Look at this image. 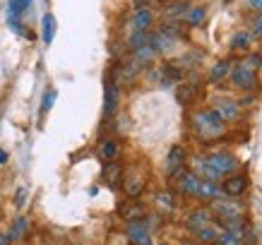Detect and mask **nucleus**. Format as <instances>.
<instances>
[{"label":"nucleus","mask_w":262,"mask_h":245,"mask_svg":"<svg viewBox=\"0 0 262 245\" xmlns=\"http://www.w3.org/2000/svg\"><path fill=\"white\" fill-rule=\"evenodd\" d=\"M176 43H178V41L171 39V36H166L164 32L149 34V46L157 51V56H161V53H171V51L176 48Z\"/></svg>","instance_id":"obj_9"},{"label":"nucleus","mask_w":262,"mask_h":245,"mask_svg":"<svg viewBox=\"0 0 262 245\" xmlns=\"http://www.w3.org/2000/svg\"><path fill=\"white\" fill-rule=\"evenodd\" d=\"M151 0H133V5H135V10H142V8H149Z\"/></svg>","instance_id":"obj_33"},{"label":"nucleus","mask_w":262,"mask_h":245,"mask_svg":"<svg viewBox=\"0 0 262 245\" xmlns=\"http://www.w3.org/2000/svg\"><path fill=\"white\" fill-rule=\"evenodd\" d=\"M0 245H10V238H8V233H0Z\"/></svg>","instance_id":"obj_34"},{"label":"nucleus","mask_w":262,"mask_h":245,"mask_svg":"<svg viewBox=\"0 0 262 245\" xmlns=\"http://www.w3.org/2000/svg\"><path fill=\"white\" fill-rule=\"evenodd\" d=\"M207 161H209L212 171L216 173V178H222V175H231L236 168H238V159L233 157L231 151H214V154H209V157H207Z\"/></svg>","instance_id":"obj_3"},{"label":"nucleus","mask_w":262,"mask_h":245,"mask_svg":"<svg viewBox=\"0 0 262 245\" xmlns=\"http://www.w3.org/2000/svg\"><path fill=\"white\" fill-rule=\"evenodd\" d=\"M183 164H185V149H183L181 144H173V147L168 149V157H166V171H168V175L176 173L178 168H183Z\"/></svg>","instance_id":"obj_13"},{"label":"nucleus","mask_w":262,"mask_h":245,"mask_svg":"<svg viewBox=\"0 0 262 245\" xmlns=\"http://www.w3.org/2000/svg\"><path fill=\"white\" fill-rule=\"evenodd\" d=\"M56 32H58L56 17L51 15V12H46V15L41 17V41H43L46 46H51L53 39H56Z\"/></svg>","instance_id":"obj_12"},{"label":"nucleus","mask_w":262,"mask_h":245,"mask_svg":"<svg viewBox=\"0 0 262 245\" xmlns=\"http://www.w3.org/2000/svg\"><path fill=\"white\" fill-rule=\"evenodd\" d=\"M212 219H214V214L209 212V207H198L195 212L188 214L185 226L190 231H198V229H202V226H207V224H212Z\"/></svg>","instance_id":"obj_7"},{"label":"nucleus","mask_w":262,"mask_h":245,"mask_svg":"<svg viewBox=\"0 0 262 245\" xmlns=\"http://www.w3.org/2000/svg\"><path fill=\"white\" fill-rule=\"evenodd\" d=\"M154 58H157V51H154L149 43H144V46H140V48L133 51V60H135L137 65H142V68L144 65H149Z\"/></svg>","instance_id":"obj_17"},{"label":"nucleus","mask_w":262,"mask_h":245,"mask_svg":"<svg viewBox=\"0 0 262 245\" xmlns=\"http://www.w3.org/2000/svg\"><path fill=\"white\" fill-rule=\"evenodd\" d=\"M253 43V34L250 32H236L231 39V51H248Z\"/></svg>","instance_id":"obj_20"},{"label":"nucleus","mask_w":262,"mask_h":245,"mask_svg":"<svg viewBox=\"0 0 262 245\" xmlns=\"http://www.w3.org/2000/svg\"><path fill=\"white\" fill-rule=\"evenodd\" d=\"M118 103H120L118 82H116L113 77H108V79H106V84H103V116H106V118L116 116V111H118Z\"/></svg>","instance_id":"obj_4"},{"label":"nucleus","mask_w":262,"mask_h":245,"mask_svg":"<svg viewBox=\"0 0 262 245\" xmlns=\"http://www.w3.org/2000/svg\"><path fill=\"white\" fill-rule=\"evenodd\" d=\"M103 178L111 183V185H116V183L120 181V166L116 164V161H106V168H103Z\"/></svg>","instance_id":"obj_24"},{"label":"nucleus","mask_w":262,"mask_h":245,"mask_svg":"<svg viewBox=\"0 0 262 245\" xmlns=\"http://www.w3.org/2000/svg\"><path fill=\"white\" fill-rule=\"evenodd\" d=\"M188 10H190L188 0H173V3H171V5L164 10V15H166L171 22H181L183 17L188 15Z\"/></svg>","instance_id":"obj_16"},{"label":"nucleus","mask_w":262,"mask_h":245,"mask_svg":"<svg viewBox=\"0 0 262 245\" xmlns=\"http://www.w3.org/2000/svg\"><path fill=\"white\" fill-rule=\"evenodd\" d=\"M157 207H159L164 214H171L176 209V199H173V195L171 192H157Z\"/></svg>","instance_id":"obj_21"},{"label":"nucleus","mask_w":262,"mask_h":245,"mask_svg":"<svg viewBox=\"0 0 262 245\" xmlns=\"http://www.w3.org/2000/svg\"><path fill=\"white\" fill-rule=\"evenodd\" d=\"M48 245H51V243H48Z\"/></svg>","instance_id":"obj_36"},{"label":"nucleus","mask_w":262,"mask_h":245,"mask_svg":"<svg viewBox=\"0 0 262 245\" xmlns=\"http://www.w3.org/2000/svg\"><path fill=\"white\" fill-rule=\"evenodd\" d=\"M205 17H207V10L202 8V5H198V8H190V10H188L185 19H188V24H190L192 29H195V27H200V24L205 22Z\"/></svg>","instance_id":"obj_22"},{"label":"nucleus","mask_w":262,"mask_h":245,"mask_svg":"<svg viewBox=\"0 0 262 245\" xmlns=\"http://www.w3.org/2000/svg\"><path fill=\"white\" fill-rule=\"evenodd\" d=\"M144 190V181L140 178V175H133V178H127L125 181V192L130 195V197H140V192Z\"/></svg>","instance_id":"obj_23"},{"label":"nucleus","mask_w":262,"mask_h":245,"mask_svg":"<svg viewBox=\"0 0 262 245\" xmlns=\"http://www.w3.org/2000/svg\"><path fill=\"white\" fill-rule=\"evenodd\" d=\"M209 212L216 214L219 219H233V216H243V207L236 199H222L216 197L209 202Z\"/></svg>","instance_id":"obj_5"},{"label":"nucleus","mask_w":262,"mask_h":245,"mask_svg":"<svg viewBox=\"0 0 262 245\" xmlns=\"http://www.w3.org/2000/svg\"><path fill=\"white\" fill-rule=\"evenodd\" d=\"M195 236H198L200 243H207V245H212L219 240V236H222V226L219 224H207V226H202V229L195 231Z\"/></svg>","instance_id":"obj_14"},{"label":"nucleus","mask_w":262,"mask_h":245,"mask_svg":"<svg viewBox=\"0 0 262 245\" xmlns=\"http://www.w3.org/2000/svg\"><path fill=\"white\" fill-rule=\"evenodd\" d=\"M99 157L103 161H116V157H118V142L116 140H103L99 144Z\"/></svg>","instance_id":"obj_19"},{"label":"nucleus","mask_w":262,"mask_h":245,"mask_svg":"<svg viewBox=\"0 0 262 245\" xmlns=\"http://www.w3.org/2000/svg\"><path fill=\"white\" fill-rule=\"evenodd\" d=\"M151 22H154V15H151L149 8L135 10V15H133V19H130V29H133V34L149 32V29H151Z\"/></svg>","instance_id":"obj_8"},{"label":"nucleus","mask_w":262,"mask_h":245,"mask_svg":"<svg viewBox=\"0 0 262 245\" xmlns=\"http://www.w3.org/2000/svg\"><path fill=\"white\" fill-rule=\"evenodd\" d=\"M246 68H250V70H257V68H262V56H257V53H253V56H248Z\"/></svg>","instance_id":"obj_30"},{"label":"nucleus","mask_w":262,"mask_h":245,"mask_svg":"<svg viewBox=\"0 0 262 245\" xmlns=\"http://www.w3.org/2000/svg\"><path fill=\"white\" fill-rule=\"evenodd\" d=\"M214 111L222 116L224 120H238L241 118V106L238 101H231V99H219L214 106Z\"/></svg>","instance_id":"obj_11"},{"label":"nucleus","mask_w":262,"mask_h":245,"mask_svg":"<svg viewBox=\"0 0 262 245\" xmlns=\"http://www.w3.org/2000/svg\"><path fill=\"white\" fill-rule=\"evenodd\" d=\"M248 32L253 34L255 39H262V15H255L253 19H250V29Z\"/></svg>","instance_id":"obj_28"},{"label":"nucleus","mask_w":262,"mask_h":245,"mask_svg":"<svg viewBox=\"0 0 262 245\" xmlns=\"http://www.w3.org/2000/svg\"><path fill=\"white\" fill-rule=\"evenodd\" d=\"M144 216V212H142V207H130V209H127L125 212V219L127 221H140V219H142Z\"/></svg>","instance_id":"obj_29"},{"label":"nucleus","mask_w":262,"mask_h":245,"mask_svg":"<svg viewBox=\"0 0 262 245\" xmlns=\"http://www.w3.org/2000/svg\"><path fill=\"white\" fill-rule=\"evenodd\" d=\"M248 188V178L246 175H238V173H231L222 185V192L229 195V197H241Z\"/></svg>","instance_id":"obj_6"},{"label":"nucleus","mask_w":262,"mask_h":245,"mask_svg":"<svg viewBox=\"0 0 262 245\" xmlns=\"http://www.w3.org/2000/svg\"><path fill=\"white\" fill-rule=\"evenodd\" d=\"M195 92H198V87H195V84H183V87L178 89V99H181V103H188V101H190Z\"/></svg>","instance_id":"obj_27"},{"label":"nucleus","mask_w":262,"mask_h":245,"mask_svg":"<svg viewBox=\"0 0 262 245\" xmlns=\"http://www.w3.org/2000/svg\"><path fill=\"white\" fill-rule=\"evenodd\" d=\"M192 127L202 140H216L226 132V120L214 111V108H205L192 116Z\"/></svg>","instance_id":"obj_1"},{"label":"nucleus","mask_w":262,"mask_h":245,"mask_svg":"<svg viewBox=\"0 0 262 245\" xmlns=\"http://www.w3.org/2000/svg\"><path fill=\"white\" fill-rule=\"evenodd\" d=\"M229 72H231L229 60H219V63H214L212 65V70H209V82H212V84H219L222 79L229 77Z\"/></svg>","instance_id":"obj_18"},{"label":"nucleus","mask_w":262,"mask_h":245,"mask_svg":"<svg viewBox=\"0 0 262 245\" xmlns=\"http://www.w3.org/2000/svg\"><path fill=\"white\" fill-rule=\"evenodd\" d=\"M219 245H243V233H233V231H222V236L216 240Z\"/></svg>","instance_id":"obj_25"},{"label":"nucleus","mask_w":262,"mask_h":245,"mask_svg":"<svg viewBox=\"0 0 262 245\" xmlns=\"http://www.w3.org/2000/svg\"><path fill=\"white\" fill-rule=\"evenodd\" d=\"M246 5L253 10L255 15H262V0H246Z\"/></svg>","instance_id":"obj_32"},{"label":"nucleus","mask_w":262,"mask_h":245,"mask_svg":"<svg viewBox=\"0 0 262 245\" xmlns=\"http://www.w3.org/2000/svg\"><path fill=\"white\" fill-rule=\"evenodd\" d=\"M27 233H29V219H27V216H17L15 221H12V226H10V231H8L10 243H19Z\"/></svg>","instance_id":"obj_15"},{"label":"nucleus","mask_w":262,"mask_h":245,"mask_svg":"<svg viewBox=\"0 0 262 245\" xmlns=\"http://www.w3.org/2000/svg\"><path fill=\"white\" fill-rule=\"evenodd\" d=\"M27 195H29V190L27 188H19L15 192V207H24L27 205Z\"/></svg>","instance_id":"obj_31"},{"label":"nucleus","mask_w":262,"mask_h":245,"mask_svg":"<svg viewBox=\"0 0 262 245\" xmlns=\"http://www.w3.org/2000/svg\"><path fill=\"white\" fill-rule=\"evenodd\" d=\"M56 96H58L56 89H48L46 94H43V99H41V116H46V113L53 108V103H56Z\"/></svg>","instance_id":"obj_26"},{"label":"nucleus","mask_w":262,"mask_h":245,"mask_svg":"<svg viewBox=\"0 0 262 245\" xmlns=\"http://www.w3.org/2000/svg\"><path fill=\"white\" fill-rule=\"evenodd\" d=\"M127 238L133 240V245H151L149 231L144 229V221H130L127 224Z\"/></svg>","instance_id":"obj_10"},{"label":"nucleus","mask_w":262,"mask_h":245,"mask_svg":"<svg viewBox=\"0 0 262 245\" xmlns=\"http://www.w3.org/2000/svg\"><path fill=\"white\" fill-rule=\"evenodd\" d=\"M229 77H231V84L236 89H241V92H255V89H257V72L246 68L243 63L236 65V68H231Z\"/></svg>","instance_id":"obj_2"},{"label":"nucleus","mask_w":262,"mask_h":245,"mask_svg":"<svg viewBox=\"0 0 262 245\" xmlns=\"http://www.w3.org/2000/svg\"><path fill=\"white\" fill-rule=\"evenodd\" d=\"M5 161H8V151L0 149V164H5Z\"/></svg>","instance_id":"obj_35"}]
</instances>
